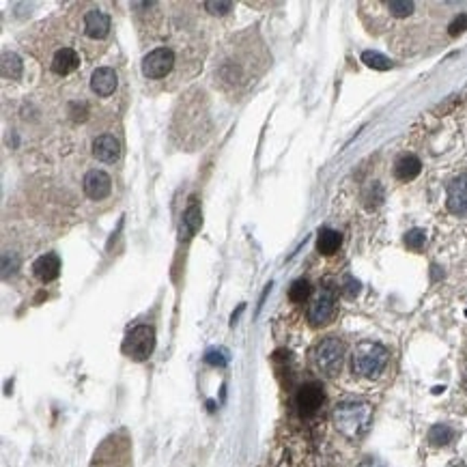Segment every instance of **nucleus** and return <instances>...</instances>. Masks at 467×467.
Segmentation results:
<instances>
[{"mask_svg": "<svg viewBox=\"0 0 467 467\" xmlns=\"http://www.w3.org/2000/svg\"><path fill=\"white\" fill-rule=\"evenodd\" d=\"M241 39L229 43V50L224 54V58H220L216 62V84L222 91L229 93H239L241 89H248L256 76L263 73L261 69H256L254 65V47L252 43H239Z\"/></svg>", "mask_w": 467, "mask_h": 467, "instance_id": "1", "label": "nucleus"}, {"mask_svg": "<svg viewBox=\"0 0 467 467\" xmlns=\"http://www.w3.org/2000/svg\"><path fill=\"white\" fill-rule=\"evenodd\" d=\"M334 426L338 433L345 435L347 440L356 442L362 440L368 433L370 424H373V405L366 400H356L349 398L338 402L334 407Z\"/></svg>", "mask_w": 467, "mask_h": 467, "instance_id": "2", "label": "nucleus"}, {"mask_svg": "<svg viewBox=\"0 0 467 467\" xmlns=\"http://www.w3.org/2000/svg\"><path fill=\"white\" fill-rule=\"evenodd\" d=\"M390 362V351L379 343L364 341L351 353V370L362 379H377Z\"/></svg>", "mask_w": 467, "mask_h": 467, "instance_id": "3", "label": "nucleus"}, {"mask_svg": "<svg viewBox=\"0 0 467 467\" xmlns=\"http://www.w3.org/2000/svg\"><path fill=\"white\" fill-rule=\"evenodd\" d=\"M345 353H347V349H345V343L341 341V338L328 336L315 347L312 360H315L317 370L323 377H336L343 370Z\"/></svg>", "mask_w": 467, "mask_h": 467, "instance_id": "4", "label": "nucleus"}, {"mask_svg": "<svg viewBox=\"0 0 467 467\" xmlns=\"http://www.w3.org/2000/svg\"><path fill=\"white\" fill-rule=\"evenodd\" d=\"M132 453L130 442L125 435H110V437L98 448L91 467H130Z\"/></svg>", "mask_w": 467, "mask_h": 467, "instance_id": "5", "label": "nucleus"}, {"mask_svg": "<svg viewBox=\"0 0 467 467\" xmlns=\"http://www.w3.org/2000/svg\"><path fill=\"white\" fill-rule=\"evenodd\" d=\"M155 330L151 326H136L127 332L123 341V353L134 362H144L155 351Z\"/></svg>", "mask_w": 467, "mask_h": 467, "instance_id": "6", "label": "nucleus"}, {"mask_svg": "<svg viewBox=\"0 0 467 467\" xmlns=\"http://www.w3.org/2000/svg\"><path fill=\"white\" fill-rule=\"evenodd\" d=\"M334 315H336V293L334 288L323 286L308 306V321L312 328H323L334 319Z\"/></svg>", "mask_w": 467, "mask_h": 467, "instance_id": "7", "label": "nucleus"}, {"mask_svg": "<svg viewBox=\"0 0 467 467\" xmlns=\"http://www.w3.org/2000/svg\"><path fill=\"white\" fill-rule=\"evenodd\" d=\"M174 69V52L162 45L142 58V76L147 80H162Z\"/></svg>", "mask_w": 467, "mask_h": 467, "instance_id": "8", "label": "nucleus"}, {"mask_svg": "<svg viewBox=\"0 0 467 467\" xmlns=\"http://www.w3.org/2000/svg\"><path fill=\"white\" fill-rule=\"evenodd\" d=\"M323 400H326V392H323V388H321V383H317V381L304 383L297 390V396H295L297 409L306 418L315 415L321 409V405H323Z\"/></svg>", "mask_w": 467, "mask_h": 467, "instance_id": "9", "label": "nucleus"}, {"mask_svg": "<svg viewBox=\"0 0 467 467\" xmlns=\"http://www.w3.org/2000/svg\"><path fill=\"white\" fill-rule=\"evenodd\" d=\"M446 207L450 214L467 218V174H461L450 181L446 192Z\"/></svg>", "mask_w": 467, "mask_h": 467, "instance_id": "10", "label": "nucleus"}, {"mask_svg": "<svg viewBox=\"0 0 467 467\" xmlns=\"http://www.w3.org/2000/svg\"><path fill=\"white\" fill-rule=\"evenodd\" d=\"M110 15L100 7H93L82 15V33L91 39H106L110 33Z\"/></svg>", "mask_w": 467, "mask_h": 467, "instance_id": "11", "label": "nucleus"}, {"mask_svg": "<svg viewBox=\"0 0 467 467\" xmlns=\"http://www.w3.org/2000/svg\"><path fill=\"white\" fill-rule=\"evenodd\" d=\"M82 187H84V194L91 201H104L106 196H110V192H112V179H110V174L104 172V170H89L84 174Z\"/></svg>", "mask_w": 467, "mask_h": 467, "instance_id": "12", "label": "nucleus"}, {"mask_svg": "<svg viewBox=\"0 0 467 467\" xmlns=\"http://www.w3.org/2000/svg\"><path fill=\"white\" fill-rule=\"evenodd\" d=\"M80 67V54L69 45H62L52 54L50 58V69L56 76H69Z\"/></svg>", "mask_w": 467, "mask_h": 467, "instance_id": "13", "label": "nucleus"}, {"mask_svg": "<svg viewBox=\"0 0 467 467\" xmlns=\"http://www.w3.org/2000/svg\"><path fill=\"white\" fill-rule=\"evenodd\" d=\"M93 155L100 159V162L112 164L121 157V142L112 134H102L93 140Z\"/></svg>", "mask_w": 467, "mask_h": 467, "instance_id": "14", "label": "nucleus"}, {"mask_svg": "<svg viewBox=\"0 0 467 467\" xmlns=\"http://www.w3.org/2000/svg\"><path fill=\"white\" fill-rule=\"evenodd\" d=\"M119 87V78H117V71L112 67H100L95 69L93 76H91V89L95 95H100V98H108V95H112L117 91Z\"/></svg>", "mask_w": 467, "mask_h": 467, "instance_id": "15", "label": "nucleus"}, {"mask_svg": "<svg viewBox=\"0 0 467 467\" xmlns=\"http://www.w3.org/2000/svg\"><path fill=\"white\" fill-rule=\"evenodd\" d=\"M33 271H35V276L41 282H52V280H56L58 273H60V259H58V254H54V252L41 254L39 259L33 263Z\"/></svg>", "mask_w": 467, "mask_h": 467, "instance_id": "16", "label": "nucleus"}, {"mask_svg": "<svg viewBox=\"0 0 467 467\" xmlns=\"http://www.w3.org/2000/svg\"><path fill=\"white\" fill-rule=\"evenodd\" d=\"M203 224V214H201V205L196 198H192L187 209L183 212V220H181V227H179V235L181 239H192Z\"/></svg>", "mask_w": 467, "mask_h": 467, "instance_id": "17", "label": "nucleus"}, {"mask_svg": "<svg viewBox=\"0 0 467 467\" xmlns=\"http://www.w3.org/2000/svg\"><path fill=\"white\" fill-rule=\"evenodd\" d=\"M420 170H422V162L415 155H411V153L400 155L394 162V176L402 183L415 179V176L420 174Z\"/></svg>", "mask_w": 467, "mask_h": 467, "instance_id": "18", "label": "nucleus"}, {"mask_svg": "<svg viewBox=\"0 0 467 467\" xmlns=\"http://www.w3.org/2000/svg\"><path fill=\"white\" fill-rule=\"evenodd\" d=\"M341 244H343V235L338 231H332V229H323L317 237V250L326 256L334 254L338 248H341Z\"/></svg>", "mask_w": 467, "mask_h": 467, "instance_id": "19", "label": "nucleus"}, {"mask_svg": "<svg viewBox=\"0 0 467 467\" xmlns=\"http://www.w3.org/2000/svg\"><path fill=\"white\" fill-rule=\"evenodd\" d=\"M0 71H3L5 80H20L24 73V65H22L20 56L13 52H5L3 62H0Z\"/></svg>", "mask_w": 467, "mask_h": 467, "instance_id": "20", "label": "nucleus"}, {"mask_svg": "<svg viewBox=\"0 0 467 467\" xmlns=\"http://www.w3.org/2000/svg\"><path fill=\"white\" fill-rule=\"evenodd\" d=\"M457 437V433L453 426H448V424H435L431 431H429V444L435 446V448H442V446H448V444H453Z\"/></svg>", "mask_w": 467, "mask_h": 467, "instance_id": "21", "label": "nucleus"}, {"mask_svg": "<svg viewBox=\"0 0 467 467\" xmlns=\"http://www.w3.org/2000/svg\"><path fill=\"white\" fill-rule=\"evenodd\" d=\"M310 295H312V286H310L308 280H304V278L295 280L291 284V288H288V299L295 301V304H304Z\"/></svg>", "mask_w": 467, "mask_h": 467, "instance_id": "22", "label": "nucleus"}, {"mask_svg": "<svg viewBox=\"0 0 467 467\" xmlns=\"http://www.w3.org/2000/svg\"><path fill=\"white\" fill-rule=\"evenodd\" d=\"M362 62H366L370 69H379V71L392 69V60L388 56L379 54V52H373V50L362 52Z\"/></svg>", "mask_w": 467, "mask_h": 467, "instance_id": "23", "label": "nucleus"}, {"mask_svg": "<svg viewBox=\"0 0 467 467\" xmlns=\"http://www.w3.org/2000/svg\"><path fill=\"white\" fill-rule=\"evenodd\" d=\"M385 9H388L392 18H409V15L415 11V3H409V0H396V3H385Z\"/></svg>", "mask_w": 467, "mask_h": 467, "instance_id": "24", "label": "nucleus"}, {"mask_svg": "<svg viewBox=\"0 0 467 467\" xmlns=\"http://www.w3.org/2000/svg\"><path fill=\"white\" fill-rule=\"evenodd\" d=\"M426 244V233L422 229H411L407 235H405V246L409 250H422Z\"/></svg>", "mask_w": 467, "mask_h": 467, "instance_id": "25", "label": "nucleus"}, {"mask_svg": "<svg viewBox=\"0 0 467 467\" xmlns=\"http://www.w3.org/2000/svg\"><path fill=\"white\" fill-rule=\"evenodd\" d=\"M205 362L212 364V366H224L229 362V356H227V351H224V349H212V351H207Z\"/></svg>", "mask_w": 467, "mask_h": 467, "instance_id": "26", "label": "nucleus"}, {"mask_svg": "<svg viewBox=\"0 0 467 467\" xmlns=\"http://www.w3.org/2000/svg\"><path fill=\"white\" fill-rule=\"evenodd\" d=\"M465 30H467V13H459L457 18L450 22L448 33H450V37H457V35L465 33Z\"/></svg>", "mask_w": 467, "mask_h": 467, "instance_id": "27", "label": "nucleus"}, {"mask_svg": "<svg viewBox=\"0 0 467 467\" xmlns=\"http://www.w3.org/2000/svg\"><path fill=\"white\" fill-rule=\"evenodd\" d=\"M381 201H383V190H381L379 183H373V187L366 192V207H370V209L379 207Z\"/></svg>", "mask_w": 467, "mask_h": 467, "instance_id": "28", "label": "nucleus"}, {"mask_svg": "<svg viewBox=\"0 0 467 467\" xmlns=\"http://www.w3.org/2000/svg\"><path fill=\"white\" fill-rule=\"evenodd\" d=\"M203 7L212 15H218V18H222V15H229L233 11V3H203Z\"/></svg>", "mask_w": 467, "mask_h": 467, "instance_id": "29", "label": "nucleus"}, {"mask_svg": "<svg viewBox=\"0 0 467 467\" xmlns=\"http://www.w3.org/2000/svg\"><path fill=\"white\" fill-rule=\"evenodd\" d=\"M18 267H20V259H18V256H15L13 252H11V254L5 252V254H3V273H5V276H7L9 271L13 273Z\"/></svg>", "mask_w": 467, "mask_h": 467, "instance_id": "30", "label": "nucleus"}, {"mask_svg": "<svg viewBox=\"0 0 467 467\" xmlns=\"http://www.w3.org/2000/svg\"><path fill=\"white\" fill-rule=\"evenodd\" d=\"M345 293L349 295V297H356L358 293H360V282L358 280H353L351 276L345 280Z\"/></svg>", "mask_w": 467, "mask_h": 467, "instance_id": "31", "label": "nucleus"}, {"mask_svg": "<svg viewBox=\"0 0 467 467\" xmlns=\"http://www.w3.org/2000/svg\"><path fill=\"white\" fill-rule=\"evenodd\" d=\"M360 467H383L377 459H373V457H366L362 463H360Z\"/></svg>", "mask_w": 467, "mask_h": 467, "instance_id": "32", "label": "nucleus"}, {"mask_svg": "<svg viewBox=\"0 0 467 467\" xmlns=\"http://www.w3.org/2000/svg\"><path fill=\"white\" fill-rule=\"evenodd\" d=\"M450 467H465L463 463H455V465H450Z\"/></svg>", "mask_w": 467, "mask_h": 467, "instance_id": "33", "label": "nucleus"}]
</instances>
